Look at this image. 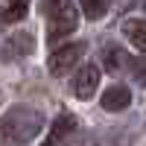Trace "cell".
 <instances>
[{
  "label": "cell",
  "instance_id": "5",
  "mask_svg": "<svg viewBox=\"0 0 146 146\" xmlns=\"http://www.w3.org/2000/svg\"><path fill=\"white\" fill-rule=\"evenodd\" d=\"M100 105L105 108V111H126V108L131 105V91L126 88V85H111V88L102 94Z\"/></svg>",
  "mask_w": 146,
  "mask_h": 146
},
{
  "label": "cell",
  "instance_id": "13",
  "mask_svg": "<svg viewBox=\"0 0 146 146\" xmlns=\"http://www.w3.org/2000/svg\"><path fill=\"white\" fill-rule=\"evenodd\" d=\"M131 70H135V79L140 85H146V58H135V62H131Z\"/></svg>",
  "mask_w": 146,
  "mask_h": 146
},
{
  "label": "cell",
  "instance_id": "9",
  "mask_svg": "<svg viewBox=\"0 0 146 146\" xmlns=\"http://www.w3.org/2000/svg\"><path fill=\"white\" fill-rule=\"evenodd\" d=\"M29 12V0H9V6L0 12V27L3 23H15V21H23Z\"/></svg>",
  "mask_w": 146,
  "mask_h": 146
},
{
  "label": "cell",
  "instance_id": "11",
  "mask_svg": "<svg viewBox=\"0 0 146 146\" xmlns=\"http://www.w3.org/2000/svg\"><path fill=\"white\" fill-rule=\"evenodd\" d=\"M108 3H111V0H79L85 18H91V21H100L105 12H108Z\"/></svg>",
  "mask_w": 146,
  "mask_h": 146
},
{
  "label": "cell",
  "instance_id": "4",
  "mask_svg": "<svg viewBox=\"0 0 146 146\" xmlns=\"http://www.w3.org/2000/svg\"><path fill=\"white\" fill-rule=\"evenodd\" d=\"M32 47H35V41H32L29 32H15V35H9V38H6L3 47H0V56H3L6 62H15V58L29 56Z\"/></svg>",
  "mask_w": 146,
  "mask_h": 146
},
{
  "label": "cell",
  "instance_id": "10",
  "mask_svg": "<svg viewBox=\"0 0 146 146\" xmlns=\"http://www.w3.org/2000/svg\"><path fill=\"white\" fill-rule=\"evenodd\" d=\"M126 53H123V47H108L105 50V70H111V73H120L126 67Z\"/></svg>",
  "mask_w": 146,
  "mask_h": 146
},
{
  "label": "cell",
  "instance_id": "8",
  "mask_svg": "<svg viewBox=\"0 0 146 146\" xmlns=\"http://www.w3.org/2000/svg\"><path fill=\"white\" fill-rule=\"evenodd\" d=\"M123 35L137 47L140 53H146V18H135L123 23Z\"/></svg>",
  "mask_w": 146,
  "mask_h": 146
},
{
  "label": "cell",
  "instance_id": "6",
  "mask_svg": "<svg viewBox=\"0 0 146 146\" xmlns=\"http://www.w3.org/2000/svg\"><path fill=\"white\" fill-rule=\"evenodd\" d=\"M76 27H79V15H76V9L62 12V15L50 18V35H47V38H50V41H58V38H64V35L76 32Z\"/></svg>",
  "mask_w": 146,
  "mask_h": 146
},
{
  "label": "cell",
  "instance_id": "2",
  "mask_svg": "<svg viewBox=\"0 0 146 146\" xmlns=\"http://www.w3.org/2000/svg\"><path fill=\"white\" fill-rule=\"evenodd\" d=\"M85 47L82 41H76V44H67V47H62V50H56L53 56H50V62H47V67H50V73L53 76H64V73L70 70V67H76V62L85 56Z\"/></svg>",
  "mask_w": 146,
  "mask_h": 146
},
{
  "label": "cell",
  "instance_id": "12",
  "mask_svg": "<svg viewBox=\"0 0 146 146\" xmlns=\"http://www.w3.org/2000/svg\"><path fill=\"white\" fill-rule=\"evenodd\" d=\"M41 9L47 18H56L62 12H70L73 9V0H41Z\"/></svg>",
  "mask_w": 146,
  "mask_h": 146
},
{
  "label": "cell",
  "instance_id": "3",
  "mask_svg": "<svg viewBox=\"0 0 146 146\" xmlns=\"http://www.w3.org/2000/svg\"><path fill=\"white\" fill-rule=\"evenodd\" d=\"M96 85H100V67L96 64H85L76 76H73V94L79 96V100H91L96 94Z\"/></svg>",
  "mask_w": 146,
  "mask_h": 146
},
{
  "label": "cell",
  "instance_id": "7",
  "mask_svg": "<svg viewBox=\"0 0 146 146\" xmlns=\"http://www.w3.org/2000/svg\"><path fill=\"white\" fill-rule=\"evenodd\" d=\"M70 131H76V117H73V114H62L53 123V131H50V137L44 140V146H58Z\"/></svg>",
  "mask_w": 146,
  "mask_h": 146
},
{
  "label": "cell",
  "instance_id": "1",
  "mask_svg": "<svg viewBox=\"0 0 146 146\" xmlns=\"http://www.w3.org/2000/svg\"><path fill=\"white\" fill-rule=\"evenodd\" d=\"M41 129H44V117L41 111H35V108L29 105H15V108H9L6 117L0 120V131H3V137L9 143H15V146H23V143H29L41 135Z\"/></svg>",
  "mask_w": 146,
  "mask_h": 146
}]
</instances>
